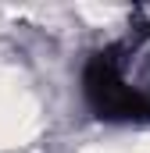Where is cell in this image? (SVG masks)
Returning a JSON list of instances; mask_svg holds the SVG:
<instances>
[{
    "label": "cell",
    "instance_id": "cell-1",
    "mask_svg": "<svg viewBox=\"0 0 150 153\" xmlns=\"http://www.w3.org/2000/svg\"><path fill=\"white\" fill-rule=\"evenodd\" d=\"M122 50L140 71L122 61L118 46L97 50L82 68V96L104 121H150V25L140 29L136 43H122Z\"/></svg>",
    "mask_w": 150,
    "mask_h": 153
}]
</instances>
